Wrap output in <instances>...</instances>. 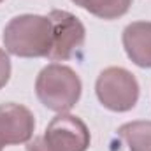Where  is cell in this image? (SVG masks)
Segmentation results:
<instances>
[{"mask_svg":"<svg viewBox=\"0 0 151 151\" xmlns=\"http://www.w3.org/2000/svg\"><path fill=\"white\" fill-rule=\"evenodd\" d=\"M5 51L19 58L49 56L53 47V23L47 16L19 14L4 28Z\"/></svg>","mask_w":151,"mask_h":151,"instance_id":"1","label":"cell"},{"mask_svg":"<svg viewBox=\"0 0 151 151\" xmlns=\"http://www.w3.org/2000/svg\"><path fill=\"white\" fill-rule=\"evenodd\" d=\"M9 77H11V60H9V55L0 49V90L9 83Z\"/></svg>","mask_w":151,"mask_h":151,"instance_id":"10","label":"cell"},{"mask_svg":"<svg viewBox=\"0 0 151 151\" xmlns=\"http://www.w3.org/2000/svg\"><path fill=\"white\" fill-rule=\"evenodd\" d=\"M35 130V118L32 111L21 104L7 102L0 106V144H25L30 142Z\"/></svg>","mask_w":151,"mask_h":151,"instance_id":"6","label":"cell"},{"mask_svg":"<svg viewBox=\"0 0 151 151\" xmlns=\"http://www.w3.org/2000/svg\"><path fill=\"white\" fill-rule=\"evenodd\" d=\"M44 139L55 151H86L90 148L91 135L81 118L58 113V116L49 121Z\"/></svg>","mask_w":151,"mask_h":151,"instance_id":"5","label":"cell"},{"mask_svg":"<svg viewBox=\"0 0 151 151\" xmlns=\"http://www.w3.org/2000/svg\"><path fill=\"white\" fill-rule=\"evenodd\" d=\"M95 93L106 109L127 113L139 100V83L135 76L123 67H107L97 77Z\"/></svg>","mask_w":151,"mask_h":151,"instance_id":"3","label":"cell"},{"mask_svg":"<svg viewBox=\"0 0 151 151\" xmlns=\"http://www.w3.org/2000/svg\"><path fill=\"white\" fill-rule=\"evenodd\" d=\"M47 18L53 23V47L47 58L53 62L70 60L84 44V25L72 12L62 9H53L47 14Z\"/></svg>","mask_w":151,"mask_h":151,"instance_id":"4","label":"cell"},{"mask_svg":"<svg viewBox=\"0 0 151 151\" xmlns=\"http://www.w3.org/2000/svg\"><path fill=\"white\" fill-rule=\"evenodd\" d=\"M27 151H55V150L47 144V141L44 139V135H40V137H35L34 141L28 142Z\"/></svg>","mask_w":151,"mask_h":151,"instance_id":"11","label":"cell"},{"mask_svg":"<svg viewBox=\"0 0 151 151\" xmlns=\"http://www.w3.org/2000/svg\"><path fill=\"white\" fill-rule=\"evenodd\" d=\"M0 2H4V0H0Z\"/></svg>","mask_w":151,"mask_h":151,"instance_id":"13","label":"cell"},{"mask_svg":"<svg viewBox=\"0 0 151 151\" xmlns=\"http://www.w3.org/2000/svg\"><path fill=\"white\" fill-rule=\"evenodd\" d=\"M2 148H4V146H2V144H0V151H2Z\"/></svg>","mask_w":151,"mask_h":151,"instance_id":"12","label":"cell"},{"mask_svg":"<svg viewBox=\"0 0 151 151\" xmlns=\"http://www.w3.org/2000/svg\"><path fill=\"white\" fill-rule=\"evenodd\" d=\"M118 135L125 141L130 151H151V121H128L118 128Z\"/></svg>","mask_w":151,"mask_h":151,"instance_id":"8","label":"cell"},{"mask_svg":"<svg viewBox=\"0 0 151 151\" xmlns=\"http://www.w3.org/2000/svg\"><path fill=\"white\" fill-rule=\"evenodd\" d=\"M83 84L74 69L62 63L46 65L35 79L37 99L49 111L67 113L81 99Z\"/></svg>","mask_w":151,"mask_h":151,"instance_id":"2","label":"cell"},{"mask_svg":"<svg viewBox=\"0 0 151 151\" xmlns=\"http://www.w3.org/2000/svg\"><path fill=\"white\" fill-rule=\"evenodd\" d=\"M72 2L100 19H118L125 16L132 5V0H72Z\"/></svg>","mask_w":151,"mask_h":151,"instance_id":"9","label":"cell"},{"mask_svg":"<svg viewBox=\"0 0 151 151\" xmlns=\"http://www.w3.org/2000/svg\"><path fill=\"white\" fill-rule=\"evenodd\" d=\"M123 47L127 56L142 69H151V21H134L123 30Z\"/></svg>","mask_w":151,"mask_h":151,"instance_id":"7","label":"cell"}]
</instances>
